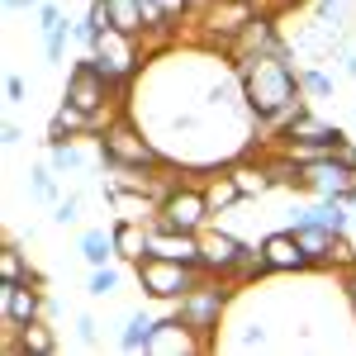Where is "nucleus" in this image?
Returning <instances> with one entry per match:
<instances>
[{
  "instance_id": "f257e3e1",
  "label": "nucleus",
  "mask_w": 356,
  "mask_h": 356,
  "mask_svg": "<svg viewBox=\"0 0 356 356\" xmlns=\"http://www.w3.org/2000/svg\"><path fill=\"white\" fill-rule=\"evenodd\" d=\"M233 62H238V81H243V100H247L252 124L280 129L300 105H309L300 90V67H295L290 43L271 48V53H243Z\"/></svg>"
},
{
  "instance_id": "f03ea898",
  "label": "nucleus",
  "mask_w": 356,
  "mask_h": 356,
  "mask_svg": "<svg viewBox=\"0 0 356 356\" xmlns=\"http://www.w3.org/2000/svg\"><path fill=\"white\" fill-rule=\"evenodd\" d=\"M95 143H100L110 171H162L166 166V152L152 138H143V129H138L134 119H124V114L114 124H105V134L95 138Z\"/></svg>"
},
{
  "instance_id": "7ed1b4c3",
  "label": "nucleus",
  "mask_w": 356,
  "mask_h": 356,
  "mask_svg": "<svg viewBox=\"0 0 356 356\" xmlns=\"http://www.w3.org/2000/svg\"><path fill=\"white\" fill-rule=\"evenodd\" d=\"M134 275H138V290H143L147 300L176 304V300H186L209 271H204V266H186V261H166V257H138Z\"/></svg>"
},
{
  "instance_id": "20e7f679",
  "label": "nucleus",
  "mask_w": 356,
  "mask_h": 356,
  "mask_svg": "<svg viewBox=\"0 0 356 356\" xmlns=\"http://www.w3.org/2000/svg\"><path fill=\"white\" fill-rule=\"evenodd\" d=\"M228 285L233 280H223V275H204L200 285H195L186 300L171 304V314L186 323V328H195L204 342L214 337V328L223 323V314H228Z\"/></svg>"
},
{
  "instance_id": "39448f33",
  "label": "nucleus",
  "mask_w": 356,
  "mask_h": 356,
  "mask_svg": "<svg viewBox=\"0 0 356 356\" xmlns=\"http://www.w3.org/2000/svg\"><path fill=\"white\" fill-rule=\"evenodd\" d=\"M114 95H119V86L100 72V62L90 53H81L76 62H72V72H67V86H62V100H72V105H81L95 124L110 114V105H114Z\"/></svg>"
},
{
  "instance_id": "423d86ee",
  "label": "nucleus",
  "mask_w": 356,
  "mask_h": 356,
  "mask_svg": "<svg viewBox=\"0 0 356 356\" xmlns=\"http://www.w3.org/2000/svg\"><path fill=\"white\" fill-rule=\"evenodd\" d=\"M138 38H143V33H129V29H105V33L90 43V57L100 62V72H105L119 90H124V86L143 72V48H138Z\"/></svg>"
},
{
  "instance_id": "0eeeda50",
  "label": "nucleus",
  "mask_w": 356,
  "mask_h": 356,
  "mask_svg": "<svg viewBox=\"0 0 356 356\" xmlns=\"http://www.w3.org/2000/svg\"><path fill=\"white\" fill-rule=\"evenodd\" d=\"M209 195L204 186H195V181H171L162 195V204H157V223L166 228H186V233H200L204 223H209Z\"/></svg>"
},
{
  "instance_id": "6e6552de",
  "label": "nucleus",
  "mask_w": 356,
  "mask_h": 356,
  "mask_svg": "<svg viewBox=\"0 0 356 356\" xmlns=\"http://www.w3.org/2000/svg\"><path fill=\"white\" fill-rule=\"evenodd\" d=\"M342 138H347V129H337L332 119H323L318 105H300V110L275 129V143H280V147H323V152H328Z\"/></svg>"
},
{
  "instance_id": "1a4fd4ad",
  "label": "nucleus",
  "mask_w": 356,
  "mask_h": 356,
  "mask_svg": "<svg viewBox=\"0 0 356 356\" xmlns=\"http://www.w3.org/2000/svg\"><path fill=\"white\" fill-rule=\"evenodd\" d=\"M356 186V166H347L337 152L328 157H314V162H300V191L309 195H332V200H347V191Z\"/></svg>"
},
{
  "instance_id": "9d476101",
  "label": "nucleus",
  "mask_w": 356,
  "mask_h": 356,
  "mask_svg": "<svg viewBox=\"0 0 356 356\" xmlns=\"http://www.w3.org/2000/svg\"><path fill=\"white\" fill-rule=\"evenodd\" d=\"M247 247H252V243H243L238 233H228L223 223H219V228H209V223L200 228V252H204V271H209V275H233Z\"/></svg>"
},
{
  "instance_id": "9b49d317",
  "label": "nucleus",
  "mask_w": 356,
  "mask_h": 356,
  "mask_svg": "<svg viewBox=\"0 0 356 356\" xmlns=\"http://www.w3.org/2000/svg\"><path fill=\"white\" fill-rule=\"evenodd\" d=\"M48 314V300H43V290H38V280L33 285H10V280H0V323L5 328H24L33 318H43Z\"/></svg>"
},
{
  "instance_id": "f8f14e48",
  "label": "nucleus",
  "mask_w": 356,
  "mask_h": 356,
  "mask_svg": "<svg viewBox=\"0 0 356 356\" xmlns=\"http://www.w3.org/2000/svg\"><path fill=\"white\" fill-rule=\"evenodd\" d=\"M261 257H266V266L271 275H295V271H314V261H309V252L300 247V238L290 233V228H275L261 238Z\"/></svg>"
},
{
  "instance_id": "ddd939ff",
  "label": "nucleus",
  "mask_w": 356,
  "mask_h": 356,
  "mask_svg": "<svg viewBox=\"0 0 356 356\" xmlns=\"http://www.w3.org/2000/svg\"><path fill=\"white\" fill-rule=\"evenodd\" d=\"M295 223H314V228H328V233H347V223H352V204L347 200H332V195H314L309 204L300 209H290V228Z\"/></svg>"
},
{
  "instance_id": "4468645a",
  "label": "nucleus",
  "mask_w": 356,
  "mask_h": 356,
  "mask_svg": "<svg viewBox=\"0 0 356 356\" xmlns=\"http://www.w3.org/2000/svg\"><path fill=\"white\" fill-rule=\"evenodd\" d=\"M200 347H209V342H204L195 328H186L176 314H166L162 323H157V332H152V342H147L152 356H162V352H200Z\"/></svg>"
},
{
  "instance_id": "2eb2a0df",
  "label": "nucleus",
  "mask_w": 356,
  "mask_h": 356,
  "mask_svg": "<svg viewBox=\"0 0 356 356\" xmlns=\"http://www.w3.org/2000/svg\"><path fill=\"white\" fill-rule=\"evenodd\" d=\"M228 176H233V186L243 191V200H257V195L275 191V176H271L266 162H238V166H228Z\"/></svg>"
},
{
  "instance_id": "dca6fc26",
  "label": "nucleus",
  "mask_w": 356,
  "mask_h": 356,
  "mask_svg": "<svg viewBox=\"0 0 356 356\" xmlns=\"http://www.w3.org/2000/svg\"><path fill=\"white\" fill-rule=\"evenodd\" d=\"M157 323H162V318H157L152 309H134V314L124 318V332H119V352H147Z\"/></svg>"
},
{
  "instance_id": "f3484780",
  "label": "nucleus",
  "mask_w": 356,
  "mask_h": 356,
  "mask_svg": "<svg viewBox=\"0 0 356 356\" xmlns=\"http://www.w3.org/2000/svg\"><path fill=\"white\" fill-rule=\"evenodd\" d=\"M95 129V119L81 110V105H72V100H62L53 110V124H48V138H90Z\"/></svg>"
},
{
  "instance_id": "a211bd4d",
  "label": "nucleus",
  "mask_w": 356,
  "mask_h": 356,
  "mask_svg": "<svg viewBox=\"0 0 356 356\" xmlns=\"http://www.w3.org/2000/svg\"><path fill=\"white\" fill-rule=\"evenodd\" d=\"M300 90H304L309 105H323V100L337 95V72L318 67V62H304V67H300Z\"/></svg>"
},
{
  "instance_id": "6ab92c4d",
  "label": "nucleus",
  "mask_w": 356,
  "mask_h": 356,
  "mask_svg": "<svg viewBox=\"0 0 356 356\" xmlns=\"http://www.w3.org/2000/svg\"><path fill=\"white\" fill-rule=\"evenodd\" d=\"M114 257H119L114 228H81V261L86 266H110Z\"/></svg>"
},
{
  "instance_id": "aec40b11",
  "label": "nucleus",
  "mask_w": 356,
  "mask_h": 356,
  "mask_svg": "<svg viewBox=\"0 0 356 356\" xmlns=\"http://www.w3.org/2000/svg\"><path fill=\"white\" fill-rule=\"evenodd\" d=\"M114 243H119V257H124V261H138V257H147V223L114 219Z\"/></svg>"
},
{
  "instance_id": "412c9836",
  "label": "nucleus",
  "mask_w": 356,
  "mask_h": 356,
  "mask_svg": "<svg viewBox=\"0 0 356 356\" xmlns=\"http://www.w3.org/2000/svg\"><path fill=\"white\" fill-rule=\"evenodd\" d=\"M10 332H19V356H53L57 352V337L43 318H33L24 328H10Z\"/></svg>"
},
{
  "instance_id": "4be33fe9",
  "label": "nucleus",
  "mask_w": 356,
  "mask_h": 356,
  "mask_svg": "<svg viewBox=\"0 0 356 356\" xmlns=\"http://www.w3.org/2000/svg\"><path fill=\"white\" fill-rule=\"evenodd\" d=\"M0 280H10V285H33V280H38V271L29 266V257L15 243L0 247Z\"/></svg>"
},
{
  "instance_id": "5701e85b",
  "label": "nucleus",
  "mask_w": 356,
  "mask_h": 356,
  "mask_svg": "<svg viewBox=\"0 0 356 356\" xmlns=\"http://www.w3.org/2000/svg\"><path fill=\"white\" fill-rule=\"evenodd\" d=\"M204 195H209V209H214V214H228L233 204H247V200H243V191L233 186V176H209Z\"/></svg>"
},
{
  "instance_id": "b1692460",
  "label": "nucleus",
  "mask_w": 356,
  "mask_h": 356,
  "mask_svg": "<svg viewBox=\"0 0 356 356\" xmlns=\"http://www.w3.org/2000/svg\"><path fill=\"white\" fill-rule=\"evenodd\" d=\"M352 10H356V0H309V15L328 29H347Z\"/></svg>"
},
{
  "instance_id": "393cba45",
  "label": "nucleus",
  "mask_w": 356,
  "mask_h": 356,
  "mask_svg": "<svg viewBox=\"0 0 356 356\" xmlns=\"http://www.w3.org/2000/svg\"><path fill=\"white\" fill-rule=\"evenodd\" d=\"M76 38V19H62L57 29L43 33V53H48V67H62V57H67V43Z\"/></svg>"
},
{
  "instance_id": "a878e982",
  "label": "nucleus",
  "mask_w": 356,
  "mask_h": 356,
  "mask_svg": "<svg viewBox=\"0 0 356 356\" xmlns=\"http://www.w3.org/2000/svg\"><path fill=\"white\" fill-rule=\"evenodd\" d=\"M29 191L38 195V200H48V204H57V200H62V186H57V171H53V162L29 166Z\"/></svg>"
},
{
  "instance_id": "bb28decb",
  "label": "nucleus",
  "mask_w": 356,
  "mask_h": 356,
  "mask_svg": "<svg viewBox=\"0 0 356 356\" xmlns=\"http://www.w3.org/2000/svg\"><path fill=\"white\" fill-rule=\"evenodd\" d=\"M119 285H124V271H119V266H90V285H86V290H90V300H110V295H119Z\"/></svg>"
},
{
  "instance_id": "cd10ccee",
  "label": "nucleus",
  "mask_w": 356,
  "mask_h": 356,
  "mask_svg": "<svg viewBox=\"0 0 356 356\" xmlns=\"http://www.w3.org/2000/svg\"><path fill=\"white\" fill-rule=\"evenodd\" d=\"M53 223L57 228H76L81 223V191H72V195H62L53 204Z\"/></svg>"
},
{
  "instance_id": "c85d7f7f",
  "label": "nucleus",
  "mask_w": 356,
  "mask_h": 356,
  "mask_svg": "<svg viewBox=\"0 0 356 356\" xmlns=\"http://www.w3.org/2000/svg\"><path fill=\"white\" fill-rule=\"evenodd\" d=\"M261 347H271V332H266V323H261V318H252V323H247V332L233 342V352H261Z\"/></svg>"
},
{
  "instance_id": "c756f323",
  "label": "nucleus",
  "mask_w": 356,
  "mask_h": 356,
  "mask_svg": "<svg viewBox=\"0 0 356 356\" xmlns=\"http://www.w3.org/2000/svg\"><path fill=\"white\" fill-rule=\"evenodd\" d=\"M24 95H29V81L19 72H5V105L15 110V105H24Z\"/></svg>"
},
{
  "instance_id": "7c9ffc66",
  "label": "nucleus",
  "mask_w": 356,
  "mask_h": 356,
  "mask_svg": "<svg viewBox=\"0 0 356 356\" xmlns=\"http://www.w3.org/2000/svg\"><path fill=\"white\" fill-rule=\"evenodd\" d=\"M33 15H38V33H48V29H57V24H62V19H67L57 0H43V5H38Z\"/></svg>"
},
{
  "instance_id": "2f4dec72",
  "label": "nucleus",
  "mask_w": 356,
  "mask_h": 356,
  "mask_svg": "<svg viewBox=\"0 0 356 356\" xmlns=\"http://www.w3.org/2000/svg\"><path fill=\"white\" fill-rule=\"evenodd\" d=\"M100 323H95V318H90V314H76V342H81V347H95V342H100Z\"/></svg>"
},
{
  "instance_id": "473e14b6",
  "label": "nucleus",
  "mask_w": 356,
  "mask_h": 356,
  "mask_svg": "<svg viewBox=\"0 0 356 356\" xmlns=\"http://www.w3.org/2000/svg\"><path fill=\"white\" fill-rule=\"evenodd\" d=\"M337 67H342V76H352V81H356V48H352V43L337 53Z\"/></svg>"
},
{
  "instance_id": "72a5a7b5",
  "label": "nucleus",
  "mask_w": 356,
  "mask_h": 356,
  "mask_svg": "<svg viewBox=\"0 0 356 356\" xmlns=\"http://www.w3.org/2000/svg\"><path fill=\"white\" fill-rule=\"evenodd\" d=\"M19 143H24V129H19V124H15V119H5V147H10V152H15V147H19Z\"/></svg>"
},
{
  "instance_id": "f704fd0d",
  "label": "nucleus",
  "mask_w": 356,
  "mask_h": 356,
  "mask_svg": "<svg viewBox=\"0 0 356 356\" xmlns=\"http://www.w3.org/2000/svg\"><path fill=\"white\" fill-rule=\"evenodd\" d=\"M347 304H352V314H356V261H352V271H347Z\"/></svg>"
},
{
  "instance_id": "c9c22d12",
  "label": "nucleus",
  "mask_w": 356,
  "mask_h": 356,
  "mask_svg": "<svg viewBox=\"0 0 356 356\" xmlns=\"http://www.w3.org/2000/svg\"><path fill=\"white\" fill-rule=\"evenodd\" d=\"M38 5H43V0H5V10H10V15H15V10H38Z\"/></svg>"
},
{
  "instance_id": "e433bc0d",
  "label": "nucleus",
  "mask_w": 356,
  "mask_h": 356,
  "mask_svg": "<svg viewBox=\"0 0 356 356\" xmlns=\"http://www.w3.org/2000/svg\"><path fill=\"white\" fill-rule=\"evenodd\" d=\"M347 138H356V114H352V124H347Z\"/></svg>"
}]
</instances>
